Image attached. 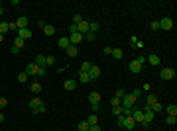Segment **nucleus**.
I'll return each mask as SVG.
<instances>
[{
	"label": "nucleus",
	"instance_id": "1",
	"mask_svg": "<svg viewBox=\"0 0 177 131\" xmlns=\"http://www.w3.org/2000/svg\"><path fill=\"white\" fill-rule=\"evenodd\" d=\"M136 102H138V100L134 98L132 94H124V98L120 100V106H122V108H132Z\"/></svg>",
	"mask_w": 177,
	"mask_h": 131
},
{
	"label": "nucleus",
	"instance_id": "2",
	"mask_svg": "<svg viewBox=\"0 0 177 131\" xmlns=\"http://www.w3.org/2000/svg\"><path fill=\"white\" fill-rule=\"evenodd\" d=\"M159 77L163 78V80H171V78H175V71L173 69H161Z\"/></svg>",
	"mask_w": 177,
	"mask_h": 131
},
{
	"label": "nucleus",
	"instance_id": "3",
	"mask_svg": "<svg viewBox=\"0 0 177 131\" xmlns=\"http://www.w3.org/2000/svg\"><path fill=\"white\" fill-rule=\"evenodd\" d=\"M83 41V33H71L69 35V43L71 45H79Z\"/></svg>",
	"mask_w": 177,
	"mask_h": 131
},
{
	"label": "nucleus",
	"instance_id": "4",
	"mask_svg": "<svg viewBox=\"0 0 177 131\" xmlns=\"http://www.w3.org/2000/svg\"><path fill=\"white\" fill-rule=\"evenodd\" d=\"M18 37H22L24 41H26V39H30V37H32V30H30V28H24V30H18Z\"/></svg>",
	"mask_w": 177,
	"mask_h": 131
},
{
	"label": "nucleus",
	"instance_id": "5",
	"mask_svg": "<svg viewBox=\"0 0 177 131\" xmlns=\"http://www.w3.org/2000/svg\"><path fill=\"white\" fill-rule=\"evenodd\" d=\"M159 28H161V30H171V28H173V20H171V18H163V20L159 22Z\"/></svg>",
	"mask_w": 177,
	"mask_h": 131
},
{
	"label": "nucleus",
	"instance_id": "6",
	"mask_svg": "<svg viewBox=\"0 0 177 131\" xmlns=\"http://www.w3.org/2000/svg\"><path fill=\"white\" fill-rule=\"evenodd\" d=\"M88 77H91V80L99 78V77H100V69H99L97 65H93V67H91V71H88Z\"/></svg>",
	"mask_w": 177,
	"mask_h": 131
},
{
	"label": "nucleus",
	"instance_id": "7",
	"mask_svg": "<svg viewBox=\"0 0 177 131\" xmlns=\"http://www.w3.org/2000/svg\"><path fill=\"white\" fill-rule=\"evenodd\" d=\"M35 67H39V69H47L45 67V57L44 55H35V63H33Z\"/></svg>",
	"mask_w": 177,
	"mask_h": 131
},
{
	"label": "nucleus",
	"instance_id": "8",
	"mask_svg": "<svg viewBox=\"0 0 177 131\" xmlns=\"http://www.w3.org/2000/svg\"><path fill=\"white\" fill-rule=\"evenodd\" d=\"M128 69L132 71L134 75H138V73H142V65H140L138 61H132V63H130V67H128Z\"/></svg>",
	"mask_w": 177,
	"mask_h": 131
},
{
	"label": "nucleus",
	"instance_id": "9",
	"mask_svg": "<svg viewBox=\"0 0 177 131\" xmlns=\"http://www.w3.org/2000/svg\"><path fill=\"white\" fill-rule=\"evenodd\" d=\"M16 26H18V30H24V28H28V18H26V16H20V18L16 20Z\"/></svg>",
	"mask_w": 177,
	"mask_h": 131
},
{
	"label": "nucleus",
	"instance_id": "10",
	"mask_svg": "<svg viewBox=\"0 0 177 131\" xmlns=\"http://www.w3.org/2000/svg\"><path fill=\"white\" fill-rule=\"evenodd\" d=\"M88 102H91V106H93V104H99L100 102V94L99 92H91V94H88Z\"/></svg>",
	"mask_w": 177,
	"mask_h": 131
},
{
	"label": "nucleus",
	"instance_id": "11",
	"mask_svg": "<svg viewBox=\"0 0 177 131\" xmlns=\"http://www.w3.org/2000/svg\"><path fill=\"white\" fill-rule=\"evenodd\" d=\"M24 73H26V75H28V77H33V75H35V73H37V67L33 65V63H30V65L26 67V71H24Z\"/></svg>",
	"mask_w": 177,
	"mask_h": 131
},
{
	"label": "nucleus",
	"instance_id": "12",
	"mask_svg": "<svg viewBox=\"0 0 177 131\" xmlns=\"http://www.w3.org/2000/svg\"><path fill=\"white\" fill-rule=\"evenodd\" d=\"M42 104H44V100H42V98H37V96H35V98H32V100H30V108H32V110L39 108Z\"/></svg>",
	"mask_w": 177,
	"mask_h": 131
},
{
	"label": "nucleus",
	"instance_id": "13",
	"mask_svg": "<svg viewBox=\"0 0 177 131\" xmlns=\"http://www.w3.org/2000/svg\"><path fill=\"white\" fill-rule=\"evenodd\" d=\"M65 90H75L77 88V80H73V78H69V80H65Z\"/></svg>",
	"mask_w": 177,
	"mask_h": 131
},
{
	"label": "nucleus",
	"instance_id": "14",
	"mask_svg": "<svg viewBox=\"0 0 177 131\" xmlns=\"http://www.w3.org/2000/svg\"><path fill=\"white\" fill-rule=\"evenodd\" d=\"M150 110H152V112H154L155 116H157V114H159V112H161V110H163V106H161V104H159V102H154V104H152V106H150Z\"/></svg>",
	"mask_w": 177,
	"mask_h": 131
},
{
	"label": "nucleus",
	"instance_id": "15",
	"mask_svg": "<svg viewBox=\"0 0 177 131\" xmlns=\"http://www.w3.org/2000/svg\"><path fill=\"white\" fill-rule=\"evenodd\" d=\"M134 125H136V121L132 120V116L124 120V127H126V129H134Z\"/></svg>",
	"mask_w": 177,
	"mask_h": 131
},
{
	"label": "nucleus",
	"instance_id": "16",
	"mask_svg": "<svg viewBox=\"0 0 177 131\" xmlns=\"http://www.w3.org/2000/svg\"><path fill=\"white\" fill-rule=\"evenodd\" d=\"M57 43H59V47H61V49H67V47H69V37H59V41H57Z\"/></svg>",
	"mask_w": 177,
	"mask_h": 131
},
{
	"label": "nucleus",
	"instance_id": "17",
	"mask_svg": "<svg viewBox=\"0 0 177 131\" xmlns=\"http://www.w3.org/2000/svg\"><path fill=\"white\" fill-rule=\"evenodd\" d=\"M65 51H67V55H69V57H77V45H69Z\"/></svg>",
	"mask_w": 177,
	"mask_h": 131
},
{
	"label": "nucleus",
	"instance_id": "18",
	"mask_svg": "<svg viewBox=\"0 0 177 131\" xmlns=\"http://www.w3.org/2000/svg\"><path fill=\"white\" fill-rule=\"evenodd\" d=\"M87 32H88V22H81V24H79V33L85 35Z\"/></svg>",
	"mask_w": 177,
	"mask_h": 131
},
{
	"label": "nucleus",
	"instance_id": "19",
	"mask_svg": "<svg viewBox=\"0 0 177 131\" xmlns=\"http://www.w3.org/2000/svg\"><path fill=\"white\" fill-rule=\"evenodd\" d=\"M148 61H150V65H154V67L159 65V57H157V55H150V57H148Z\"/></svg>",
	"mask_w": 177,
	"mask_h": 131
},
{
	"label": "nucleus",
	"instance_id": "20",
	"mask_svg": "<svg viewBox=\"0 0 177 131\" xmlns=\"http://www.w3.org/2000/svg\"><path fill=\"white\" fill-rule=\"evenodd\" d=\"M87 123H88V125H99V116H95V114H93V116H88Z\"/></svg>",
	"mask_w": 177,
	"mask_h": 131
},
{
	"label": "nucleus",
	"instance_id": "21",
	"mask_svg": "<svg viewBox=\"0 0 177 131\" xmlns=\"http://www.w3.org/2000/svg\"><path fill=\"white\" fill-rule=\"evenodd\" d=\"M24 43H26V41H24L22 37H18V35L14 37V47H18V49H22V47H24Z\"/></svg>",
	"mask_w": 177,
	"mask_h": 131
},
{
	"label": "nucleus",
	"instance_id": "22",
	"mask_svg": "<svg viewBox=\"0 0 177 131\" xmlns=\"http://www.w3.org/2000/svg\"><path fill=\"white\" fill-rule=\"evenodd\" d=\"M44 33H45V35H55V28H53V26H45Z\"/></svg>",
	"mask_w": 177,
	"mask_h": 131
},
{
	"label": "nucleus",
	"instance_id": "23",
	"mask_svg": "<svg viewBox=\"0 0 177 131\" xmlns=\"http://www.w3.org/2000/svg\"><path fill=\"white\" fill-rule=\"evenodd\" d=\"M32 92L33 94H39L42 92V84L39 82H32Z\"/></svg>",
	"mask_w": 177,
	"mask_h": 131
},
{
	"label": "nucleus",
	"instance_id": "24",
	"mask_svg": "<svg viewBox=\"0 0 177 131\" xmlns=\"http://www.w3.org/2000/svg\"><path fill=\"white\" fill-rule=\"evenodd\" d=\"M167 114H169V116H177V106L175 104H169V106H167Z\"/></svg>",
	"mask_w": 177,
	"mask_h": 131
},
{
	"label": "nucleus",
	"instance_id": "25",
	"mask_svg": "<svg viewBox=\"0 0 177 131\" xmlns=\"http://www.w3.org/2000/svg\"><path fill=\"white\" fill-rule=\"evenodd\" d=\"M51 65H55V57H53V55H47V57H45V67H51Z\"/></svg>",
	"mask_w": 177,
	"mask_h": 131
},
{
	"label": "nucleus",
	"instance_id": "26",
	"mask_svg": "<svg viewBox=\"0 0 177 131\" xmlns=\"http://www.w3.org/2000/svg\"><path fill=\"white\" fill-rule=\"evenodd\" d=\"M112 57H114V59H122V57H124V51H122V49H112Z\"/></svg>",
	"mask_w": 177,
	"mask_h": 131
},
{
	"label": "nucleus",
	"instance_id": "27",
	"mask_svg": "<svg viewBox=\"0 0 177 131\" xmlns=\"http://www.w3.org/2000/svg\"><path fill=\"white\" fill-rule=\"evenodd\" d=\"M91 63H88V61H85V63H83V65H81V69H79V71H81V73H88V71H91Z\"/></svg>",
	"mask_w": 177,
	"mask_h": 131
},
{
	"label": "nucleus",
	"instance_id": "28",
	"mask_svg": "<svg viewBox=\"0 0 177 131\" xmlns=\"http://www.w3.org/2000/svg\"><path fill=\"white\" fill-rule=\"evenodd\" d=\"M6 32H10V28H8V24L6 22H0V35H4Z\"/></svg>",
	"mask_w": 177,
	"mask_h": 131
},
{
	"label": "nucleus",
	"instance_id": "29",
	"mask_svg": "<svg viewBox=\"0 0 177 131\" xmlns=\"http://www.w3.org/2000/svg\"><path fill=\"white\" fill-rule=\"evenodd\" d=\"M79 80H81V82H91V77H88V73H81V75H79Z\"/></svg>",
	"mask_w": 177,
	"mask_h": 131
},
{
	"label": "nucleus",
	"instance_id": "30",
	"mask_svg": "<svg viewBox=\"0 0 177 131\" xmlns=\"http://www.w3.org/2000/svg\"><path fill=\"white\" fill-rule=\"evenodd\" d=\"M47 112V108H45V104H42L39 108H35V110H32V114H45Z\"/></svg>",
	"mask_w": 177,
	"mask_h": 131
},
{
	"label": "nucleus",
	"instance_id": "31",
	"mask_svg": "<svg viewBox=\"0 0 177 131\" xmlns=\"http://www.w3.org/2000/svg\"><path fill=\"white\" fill-rule=\"evenodd\" d=\"M97 30H99V24H97V22H88V32L97 33Z\"/></svg>",
	"mask_w": 177,
	"mask_h": 131
},
{
	"label": "nucleus",
	"instance_id": "32",
	"mask_svg": "<svg viewBox=\"0 0 177 131\" xmlns=\"http://www.w3.org/2000/svg\"><path fill=\"white\" fill-rule=\"evenodd\" d=\"M83 39H87V41H95L97 37H95V33H93V32H87L85 35H83Z\"/></svg>",
	"mask_w": 177,
	"mask_h": 131
},
{
	"label": "nucleus",
	"instance_id": "33",
	"mask_svg": "<svg viewBox=\"0 0 177 131\" xmlns=\"http://www.w3.org/2000/svg\"><path fill=\"white\" fill-rule=\"evenodd\" d=\"M154 102H157V98H155L154 94H148V98H146V104H148V106H152Z\"/></svg>",
	"mask_w": 177,
	"mask_h": 131
},
{
	"label": "nucleus",
	"instance_id": "34",
	"mask_svg": "<svg viewBox=\"0 0 177 131\" xmlns=\"http://www.w3.org/2000/svg\"><path fill=\"white\" fill-rule=\"evenodd\" d=\"M167 125H175L177 123V116H167Z\"/></svg>",
	"mask_w": 177,
	"mask_h": 131
},
{
	"label": "nucleus",
	"instance_id": "35",
	"mask_svg": "<svg viewBox=\"0 0 177 131\" xmlns=\"http://www.w3.org/2000/svg\"><path fill=\"white\" fill-rule=\"evenodd\" d=\"M88 127H91V125H88L87 121H81V123H79V131H88Z\"/></svg>",
	"mask_w": 177,
	"mask_h": 131
},
{
	"label": "nucleus",
	"instance_id": "36",
	"mask_svg": "<svg viewBox=\"0 0 177 131\" xmlns=\"http://www.w3.org/2000/svg\"><path fill=\"white\" fill-rule=\"evenodd\" d=\"M122 116H124V118H130V116H132V108H122Z\"/></svg>",
	"mask_w": 177,
	"mask_h": 131
},
{
	"label": "nucleus",
	"instance_id": "37",
	"mask_svg": "<svg viewBox=\"0 0 177 131\" xmlns=\"http://www.w3.org/2000/svg\"><path fill=\"white\" fill-rule=\"evenodd\" d=\"M112 116H122V106H116V108H112Z\"/></svg>",
	"mask_w": 177,
	"mask_h": 131
},
{
	"label": "nucleus",
	"instance_id": "38",
	"mask_svg": "<svg viewBox=\"0 0 177 131\" xmlns=\"http://www.w3.org/2000/svg\"><path fill=\"white\" fill-rule=\"evenodd\" d=\"M110 106H112V108H116V106H120V98H116V96H114V98L110 100Z\"/></svg>",
	"mask_w": 177,
	"mask_h": 131
},
{
	"label": "nucleus",
	"instance_id": "39",
	"mask_svg": "<svg viewBox=\"0 0 177 131\" xmlns=\"http://www.w3.org/2000/svg\"><path fill=\"white\" fill-rule=\"evenodd\" d=\"M69 33H79V26L71 24V26H69Z\"/></svg>",
	"mask_w": 177,
	"mask_h": 131
},
{
	"label": "nucleus",
	"instance_id": "40",
	"mask_svg": "<svg viewBox=\"0 0 177 131\" xmlns=\"http://www.w3.org/2000/svg\"><path fill=\"white\" fill-rule=\"evenodd\" d=\"M81 22H83V18H81L79 14H75V16H73V24H75V26H79Z\"/></svg>",
	"mask_w": 177,
	"mask_h": 131
},
{
	"label": "nucleus",
	"instance_id": "41",
	"mask_svg": "<svg viewBox=\"0 0 177 131\" xmlns=\"http://www.w3.org/2000/svg\"><path fill=\"white\" fill-rule=\"evenodd\" d=\"M26 80H28V75H26V73H20V75H18V82H26Z\"/></svg>",
	"mask_w": 177,
	"mask_h": 131
},
{
	"label": "nucleus",
	"instance_id": "42",
	"mask_svg": "<svg viewBox=\"0 0 177 131\" xmlns=\"http://www.w3.org/2000/svg\"><path fill=\"white\" fill-rule=\"evenodd\" d=\"M124 94H126V92H124V90H122V88H118V90H116V94H114V96H116V98H124Z\"/></svg>",
	"mask_w": 177,
	"mask_h": 131
},
{
	"label": "nucleus",
	"instance_id": "43",
	"mask_svg": "<svg viewBox=\"0 0 177 131\" xmlns=\"http://www.w3.org/2000/svg\"><path fill=\"white\" fill-rule=\"evenodd\" d=\"M124 120H126L124 116H118V121H116V123H118V127H124Z\"/></svg>",
	"mask_w": 177,
	"mask_h": 131
},
{
	"label": "nucleus",
	"instance_id": "44",
	"mask_svg": "<svg viewBox=\"0 0 177 131\" xmlns=\"http://www.w3.org/2000/svg\"><path fill=\"white\" fill-rule=\"evenodd\" d=\"M132 96H134L136 100H140V96H142V90H134V92H132Z\"/></svg>",
	"mask_w": 177,
	"mask_h": 131
},
{
	"label": "nucleus",
	"instance_id": "45",
	"mask_svg": "<svg viewBox=\"0 0 177 131\" xmlns=\"http://www.w3.org/2000/svg\"><path fill=\"white\" fill-rule=\"evenodd\" d=\"M6 106H8V100H6V98H0V110L6 108Z\"/></svg>",
	"mask_w": 177,
	"mask_h": 131
},
{
	"label": "nucleus",
	"instance_id": "46",
	"mask_svg": "<svg viewBox=\"0 0 177 131\" xmlns=\"http://www.w3.org/2000/svg\"><path fill=\"white\" fill-rule=\"evenodd\" d=\"M8 28H10V32H16V30H18V26H16V22L8 24Z\"/></svg>",
	"mask_w": 177,
	"mask_h": 131
},
{
	"label": "nucleus",
	"instance_id": "47",
	"mask_svg": "<svg viewBox=\"0 0 177 131\" xmlns=\"http://www.w3.org/2000/svg\"><path fill=\"white\" fill-rule=\"evenodd\" d=\"M35 75H37V77H44V75H45V69H39V67H37V73H35Z\"/></svg>",
	"mask_w": 177,
	"mask_h": 131
},
{
	"label": "nucleus",
	"instance_id": "48",
	"mask_svg": "<svg viewBox=\"0 0 177 131\" xmlns=\"http://www.w3.org/2000/svg\"><path fill=\"white\" fill-rule=\"evenodd\" d=\"M150 28H152V30H159V22H152Z\"/></svg>",
	"mask_w": 177,
	"mask_h": 131
},
{
	"label": "nucleus",
	"instance_id": "49",
	"mask_svg": "<svg viewBox=\"0 0 177 131\" xmlns=\"http://www.w3.org/2000/svg\"><path fill=\"white\" fill-rule=\"evenodd\" d=\"M10 53H14V55H20V49H18V47H14V45H12V51Z\"/></svg>",
	"mask_w": 177,
	"mask_h": 131
},
{
	"label": "nucleus",
	"instance_id": "50",
	"mask_svg": "<svg viewBox=\"0 0 177 131\" xmlns=\"http://www.w3.org/2000/svg\"><path fill=\"white\" fill-rule=\"evenodd\" d=\"M88 131H100V127H99V125H91V127H88Z\"/></svg>",
	"mask_w": 177,
	"mask_h": 131
},
{
	"label": "nucleus",
	"instance_id": "51",
	"mask_svg": "<svg viewBox=\"0 0 177 131\" xmlns=\"http://www.w3.org/2000/svg\"><path fill=\"white\" fill-rule=\"evenodd\" d=\"M104 53H106V55H112V47H104Z\"/></svg>",
	"mask_w": 177,
	"mask_h": 131
},
{
	"label": "nucleus",
	"instance_id": "52",
	"mask_svg": "<svg viewBox=\"0 0 177 131\" xmlns=\"http://www.w3.org/2000/svg\"><path fill=\"white\" fill-rule=\"evenodd\" d=\"M2 121H4V116H2V114H0V123H2Z\"/></svg>",
	"mask_w": 177,
	"mask_h": 131
},
{
	"label": "nucleus",
	"instance_id": "53",
	"mask_svg": "<svg viewBox=\"0 0 177 131\" xmlns=\"http://www.w3.org/2000/svg\"><path fill=\"white\" fill-rule=\"evenodd\" d=\"M2 41H4V35H0V43H2Z\"/></svg>",
	"mask_w": 177,
	"mask_h": 131
},
{
	"label": "nucleus",
	"instance_id": "54",
	"mask_svg": "<svg viewBox=\"0 0 177 131\" xmlns=\"http://www.w3.org/2000/svg\"><path fill=\"white\" fill-rule=\"evenodd\" d=\"M0 10H2V2H0Z\"/></svg>",
	"mask_w": 177,
	"mask_h": 131
}]
</instances>
